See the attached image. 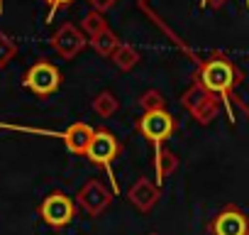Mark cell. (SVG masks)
<instances>
[{"mask_svg": "<svg viewBox=\"0 0 249 235\" xmlns=\"http://www.w3.org/2000/svg\"><path fill=\"white\" fill-rule=\"evenodd\" d=\"M39 215H42V220L47 223V225H52V228H66L71 220H73V215H76V201L71 198V196H66L64 191H52V194H47L44 198H42V203H39Z\"/></svg>", "mask_w": 249, "mask_h": 235, "instance_id": "4", "label": "cell"}, {"mask_svg": "<svg viewBox=\"0 0 249 235\" xmlns=\"http://www.w3.org/2000/svg\"><path fill=\"white\" fill-rule=\"evenodd\" d=\"M208 233L210 235H249V215L234 203H230L215 213V218L208 223Z\"/></svg>", "mask_w": 249, "mask_h": 235, "instance_id": "8", "label": "cell"}, {"mask_svg": "<svg viewBox=\"0 0 249 235\" xmlns=\"http://www.w3.org/2000/svg\"><path fill=\"white\" fill-rule=\"evenodd\" d=\"M18 54V42L5 35V32H0V69H5Z\"/></svg>", "mask_w": 249, "mask_h": 235, "instance_id": "17", "label": "cell"}, {"mask_svg": "<svg viewBox=\"0 0 249 235\" xmlns=\"http://www.w3.org/2000/svg\"><path fill=\"white\" fill-rule=\"evenodd\" d=\"M137 130L147 142L159 147L176 133V118L169 110H149L142 113V118L137 120Z\"/></svg>", "mask_w": 249, "mask_h": 235, "instance_id": "3", "label": "cell"}, {"mask_svg": "<svg viewBox=\"0 0 249 235\" xmlns=\"http://www.w3.org/2000/svg\"><path fill=\"white\" fill-rule=\"evenodd\" d=\"M90 105H93V110H95L98 118H112V115L120 110V100H117V96L110 93V91H100V93H95Z\"/></svg>", "mask_w": 249, "mask_h": 235, "instance_id": "14", "label": "cell"}, {"mask_svg": "<svg viewBox=\"0 0 249 235\" xmlns=\"http://www.w3.org/2000/svg\"><path fill=\"white\" fill-rule=\"evenodd\" d=\"M0 13H3V0H0Z\"/></svg>", "mask_w": 249, "mask_h": 235, "instance_id": "21", "label": "cell"}, {"mask_svg": "<svg viewBox=\"0 0 249 235\" xmlns=\"http://www.w3.org/2000/svg\"><path fill=\"white\" fill-rule=\"evenodd\" d=\"M93 128L88 125V123H71L69 128H66V147H69V152H73V155H86V150H88V145H90V140H93Z\"/></svg>", "mask_w": 249, "mask_h": 235, "instance_id": "11", "label": "cell"}, {"mask_svg": "<svg viewBox=\"0 0 249 235\" xmlns=\"http://www.w3.org/2000/svg\"><path fill=\"white\" fill-rule=\"evenodd\" d=\"M247 10H249V0H247Z\"/></svg>", "mask_w": 249, "mask_h": 235, "instance_id": "22", "label": "cell"}, {"mask_svg": "<svg viewBox=\"0 0 249 235\" xmlns=\"http://www.w3.org/2000/svg\"><path fill=\"white\" fill-rule=\"evenodd\" d=\"M61 81H64V76H61V71L52 61H37V64H32L27 69L25 78H22L25 88H30L35 96H49V93L59 91Z\"/></svg>", "mask_w": 249, "mask_h": 235, "instance_id": "6", "label": "cell"}, {"mask_svg": "<svg viewBox=\"0 0 249 235\" xmlns=\"http://www.w3.org/2000/svg\"><path fill=\"white\" fill-rule=\"evenodd\" d=\"M103 30H107V25H105V20H103V13H98V10L86 13V18L81 20V32L90 39V37H95V35L103 32Z\"/></svg>", "mask_w": 249, "mask_h": 235, "instance_id": "16", "label": "cell"}, {"mask_svg": "<svg viewBox=\"0 0 249 235\" xmlns=\"http://www.w3.org/2000/svg\"><path fill=\"white\" fill-rule=\"evenodd\" d=\"M117 44H120V39H117V35H115L110 27L103 30V32H98L95 37L88 39V47H93L100 57H110V54L117 49Z\"/></svg>", "mask_w": 249, "mask_h": 235, "instance_id": "15", "label": "cell"}, {"mask_svg": "<svg viewBox=\"0 0 249 235\" xmlns=\"http://www.w3.org/2000/svg\"><path fill=\"white\" fill-rule=\"evenodd\" d=\"M127 201L140 211V213H149L157 203H159V186L154 181H149L147 176L137 179L130 191H127Z\"/></svg>", "mask_w": 249, "mask_h": 235, "instance_id": "10", "label": "cell"}, {"mask_svg": "<svg viewBox=\"0 0 249 235\" xmlns=\"http://www.w3.org/2000/svg\"><path fill=\"white\" fill-rule=\"evenodd\" d=\"M181 103H183V108L196 118L200 125H208L213 118L217 115V110H220V100L213 93H208L198 81L181 96Z\"/></svg>", "mask_w": 249, "mask_h": 235, "instance_id": "5", "label": "cell"}, {"mask_svg": "<svg viewBox=\"0 0 249 235\" xmlns=\"http://www.w3.org/2000/svg\"><path fill=\"white\" fill-rule=\"evenodd\" d=\"M110 201H112V191H110L100 179H88V181L81 186L78 198H76L78 208H81L86 215H90V218L103 215L105 208L110 206Z\"/></svg>", "mask_w": 249, "mask_h": 235, "instance_id": "7", "label": "cell"}, {"mask_svg": "<svg viewBox=\"0 0 249 235\" xmlns=\"http://www.w3.org/2000/svg\"><path fill=\"white\" fill-rule=\"evenodd\" d=\"M154 169H157V186H161L164 179L178 169V157L171 150H166L164 145H159V147H154Z\"/></svg>", "mask_w": 249, "mask_h": 235, "instance_id": "12", "label": "cell"}, {"mask_svg": "<svg viewBox=\"0 0 249 235\" xmlns=\"http://www.w3.org/2000/svg\"><path fill=\"white\" fill-rule=\"evenodd\" d=\"M196 81L208 91L213 93L217 100H225V105L230 103V96L234 91V86L242 81V74L239 69L220 52H215L210 59H205L200 66H198V76Z\"/></svg>", "mask_w": 249, "mask_h": 235, "instance_id": "1", "label": "cell"}, {"mask_svg": "<svg viewBox=\"0 0 249 235\" xmlns=\"http://www.w3.org/2000/svg\"><path fill=\"white\" fill-rule=\"evenodd\" d=\"M120 155H122V142H120L112 133H107V130H95V133H93V140H90V145H88V150H86V155H83V157H88L90 164L105 169V174H107V179H110V184H112V191H120L117 179H115V174H112V162H115Z\"/></svg>", "mask_w": 249, "mask_h": 235, "instance_id": "2", "label": "cell"}, {"mask_svg": "<svg viewBox=\"0 0 249 235\" xmlns=\"http://www.w3.org/2000/svg\"><path fill=\"white\" fill-rule=\"evenodd\" d=\"M140 108L144 113H149V110H166V100H164V96L159 91L152 88V91H144L140 96Z\"/></svg>", "mask_w": 249, "mask_h": 235, "instance_id": "18", "label": "cell"}, {"mask_svg": "<svg viewBox=\"0 0 249 235\" xmlns=\"http://www.w3.org/2000/svg\"><path fill=\"white\" fill-rule=\"evenodd\" d=\"M225 3H227V0H200L203 8H215V10H220Z\"/></svg>", "mask_w": 249, "mask_h": 235, "instance_id": "20", "label": "cell"}, {"mask_svg": "<svg viewBox=\"0 0 249 235\" xmlns=\"http://www.w3.org/2000/svg\"><path fill=\"white\" fill-rule=\"evenodd\" d=\"M49 3V13H47V20H52L54 18V13L59 10V8H66V5H71L73 0H47Z\"/></svg>", "mask_w": 249, "mask_h": 235, "instance_id": "19", "label": "cell"}, {"mask_svg": "<svg viewBox=\"0 0 249 235\" xmlns=\"http://www.w3.org/2000/svg\"><path fill=\"white\" fill-rule=\"evenodd\" d=\"M110 61H112L120 71H132V69L140 64V52H137L132 44L120 42V44H117V49L110 54Z\"/></svg>", "mask_w": 249, "mask_h": 235, "instance_id": "13", "label": "cell"}, {"mask_svg": "<svg viewBox=\"0 0 249 235\" xmlns=\"http://www.w3.org/2000/svg\"><path fill=\"white\" fill-rule=\"evenodd\" d=\"M86 47H88V37H86L76 25H71V22H64V25L52 35V49H54L61 59H66V61L76 59Z\"/></svg>", "mask_w": 249, "mask_h": 235, "instance_id": "9", "label": "cell"}]
</instances>
